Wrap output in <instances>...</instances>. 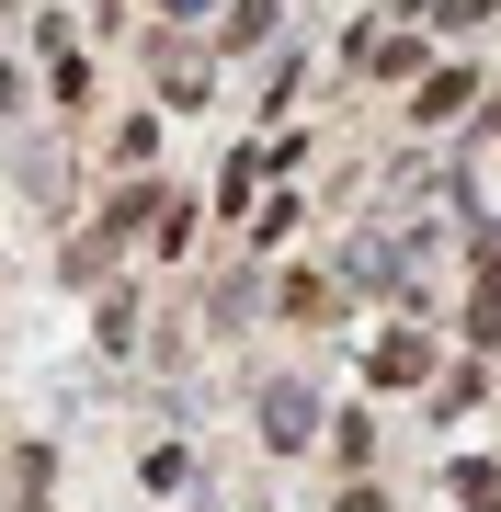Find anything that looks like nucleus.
I'll list each match as a JSON object with an SVG mask.
<instances>
[{
	"label": "nucleus",
	"mask_w": 501,
	"mask_h": 512,
	"mask_svg": "<svg viewBox=\"0 0 501 512\" xmlns=\"http://www.w3.org/2000/svg\"><path fill=\"white\" fill-rule=\"evenodd\" d=\"M365 376H376V387H422V376H433V342H422V330H388V342L365 353Z\"/></svg>",
	"instance_id": "f257e3e1"
},
{
	"label": "nucleus",
	"mask_w": 501,
	"mask_h": 512,
	"mask_svg": "<svg viewBox=\"0 0 501 512\" xmlns=\"http://www.w3.org/2000/svg\"><path fill=\"white\" fill-rule=\"evenodd\" d=\"M46 80H57V103H92V57H80L69 23H46Z\"/></svg>",
	"instance_id": "f03ea898"
},
{
	"label": "nucleus",
	"mask_w": 501,
	"mask_h": 512,
	"mask_svg": "<svg viewBox=\"0 0 501 512\" xmlns=\"http://www.w3.org/2000/svg\"><path fill=\"white\" fill-rule=\"evenodd\" d=\"M467 342H479V353H501V239L479 251V319H467Z\"/></svg>",
	"instance_id": "7ed1b4c3"
},
{
	"label": "nucleus",
	"mask_w": 501,
	"mask_h": 512,
	"mask_svg": "<svg viewBox=\"0 0 501 512\" xmlns=\"http://www.w3.org/2000/svg\"><path fill=\"white\" fill-rule=\"evenodd\" d=\"M467 92H479V80H467V69H433V80H422V103H410V114H422V126H445V114H456Z\"/></svg>",
	"instance_id": "20e7f679"
},
{
	"label": "nucleus",
	"mask_w": 501,
	"mask_h": 512,
	"mask_svg": "<svg viewBox=\"0 0 501 512\" xmlns=\"http://www.w3.org/2000/svg\"><path fill=\"white\" fill-rule=\"evenodd\" d=\"M262 421H274V444H297V433H308V421H319V410L297 399V387H274V399H262Z\"/></svg>",
	"instance_id": "39448f33"
},
{
	"label": "nucleus",
	"mask_w": 501,
	"mask_h": 512,
	"mask_svg": "<svg viewBox=\"0 0 501 512\" xmlns=\"http://www.w3.org/2000/svg\"><path fill=\"white\" fill-rule=\"evenodd\" d=\"M433 12H445V23H490L501 0H433Z\"/></svg>",
	"instance_id": "423d86ee"
},
{
	"label": "nucleus",
	"mask_w": 501,
	"mask_h": 512,
	"mask_svg": "<svg viewBox=\"0 0 501 512\" xmlns=\"http://www.w3.org/2000/svg\"><path fill=\"white\" fill-rule=\"evenodd\" d=\"M160 12H205V0H160Z\"/></svg>",
	"instance_id": "0eeeda50"
}]
</instances>
